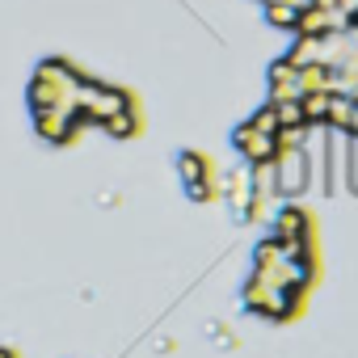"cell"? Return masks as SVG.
<instances>
[{
	"label": "cell",
	"mask_w": 358,
	"mask_h": 358,
	"mask_svg": "<svg viewBox=\"0 0 358 358\" xmlns=\"http://www.w3.org/2000/svg\"><path fill=\"white\" fill-rule=\"evenodd\" d=\"M182 173L190 177V182H194V190H199V173H203V169H199V156H182Z\"/></svg>",
	"instance_id": "6da1fadb"
}]
</instances>
